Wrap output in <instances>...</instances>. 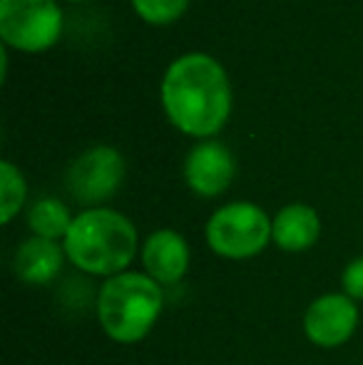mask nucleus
I'll return each instance as SVG.
<instances>
[{
	"mask_svg": "<svg viewBox=\"0 0 363 365\" xmlns=\"http://www.w3.org/2000/svg\"><path fill=\"white\" fill-rule=\"evenodd\" d=\"M160 100L177 130L207 140L227 125L232 112L227 70L207 53L180 55L162 77Z\"/></svg>",
	"mask_w": 363,
	"mask_h": 365,
	"instance_id": "1",
	"label": "nucleus"
},
{
	"mask_svg": "<svg viewBox=\"0 0 363 365\" xmlns=\"http://www.w3.org/2000/svg\"><path fill=\"white\" fill-rule=\"evenodd\" d=\"M63 246L68 261L80 271L112 279L130 271V264L140 251V239L135 224L125 214L95 207L85 209L73 219Z\"/></svg>",
	"mask_w": 363,
	"mask_h": 365,
	"instance_id": "2",
	"label": "nucleus"
},
{
	"mask_svg": "<svg viewBox=\"0 0 363 365\" xmlns=\"http://www.w3.org/2000/svg\"><path fill=\"white\" fill-rule=\"evenodd\" d=\"M165 308V291L145 271H125L105 279L97 296V321L105 336L122 346L150 336Z\"/></svg>",
	"mask_w": 363,
	"mask_h": 365,
	"instance_id": "3",
	"label": "nucleus"
},
{
	"mask_svg": "<svg viewBox=\"0 0 363 365\" xmlns=\"http://www.w3.org/2000/svg\"><path fill=\"white\" fill-rule=\"evenodd\" d=\"M204 239L222 259H254L272 244V219L254 202L224 204L209 217Z\"/></svg>",
	"mask_w": 363,
	"mask_h": 365,
	"instance_id": "4",
	"label": "nucleus"
},
{
	"mask_svg": "<svg viewBox=\"0 0 363 365\" xmlns=\"http://www.w3.org/2000/svg\"><path fill=\"white\" fill-rule=\"evenodd\" d=\"M63 33V10L55 0H0V38L10 48L40 53Z\"/></svg>",
	"mask_w": 363,
	"mask_h": 365,
	"instance_id": "5",
	"label": "nucleus"
},
{
	"mask_svg": "<svg viewBox=\"0 0 363 365\" xmlns=\"http://www.w3.org/2000/svg\"><path fill=\"white\" fill-rule=\"evenodd\" d=\"M125 179V159L115 147L95 145L70 162L65 187L75 202L88 209L100 207L120 189Z\"/></svg>",
	"mask_w": 363,
	"mask_h": 365,
	"instance_id": "6",
	"label": "nucleus"
},
{
	"mask_svg": "<svg viewBox=\"0 0 363 365\" xmlns=\"http://www.w3.org/2000/svg\"><path fill=\"white\" fill-rule=\"evenodd\" d=\"M359 328V303L341 293L314 298L304 313V333L316 348H339L354 338Z\"/></svg>",
	"mask_w": 363,
	"mask_h": 365,
	"instance_id": "7",
	"label": "nucleus"
},
{
	"mask_svg": "<svg viewBox=\"0 0 363 365\" xmlns=\"http://www.w3.org/2000/svg\"><path fill=\"white\" fill-rule=\"evenodd\" d=\"M234 174H237L234 154L217 140H202L189 149L184 159V182L204 199H214L227 192Z\"/></svg>",
	"mask_w": 363,
	"mask_h": 365,
	"instance_id": "8",
	"label": "nucleus"
},
{
	"mask_svg": "<svg viewBox=\"0 0 363 365\" xmlns=\"http://www.w3.org/2000/svg\"><path fill=\"white\" fill-rule=\"evenodd\" d=\"M142 269L160 286H175L189 269V244L175 229H157L145 239L140 251Z\"/></svg>",
	"mask_w": 363,
	"mask_h": 365,
	"instance_id": "9",
	"label": "nucleus"
},
{
	"mask_svg": "<svg viewBox=\"0 0 363 365\" xmlns=\"http://www.w3.org/2000/svg\"><path fill=\"white\" fill-rule=\"evenodd\" d=\"M65 246L58 241L30 236L15 249L13 269L20 281L28 286H48L58 279L60 269L65 264Z\"/></svg>",
	"mask_w": 363,
	"mask_h": 365,
	"instance_id": "10",
	"label": "nucleus"
},
{
	"mask_svg": "<svg viewBox=\"0 0 363 365\" xmlns=\"http://www.w3.org/2000/svg\"><path fill=\"white\" fill-rule=\"evenodd\" d=\"M321 236V217L309 204H286L272 219V241L281 251L301 254L309 251Z\"/></svg>",
	"mask_w": 363,
	"mask_h": 365,
	"instance_id": "11",
	"label": "nucleus"
},
{
	"mask_svg": "<svg viewBox=\"0 0 363 365\" xmlns=\"http://www.w3.org/2000/svg\"><path fill=\"white\" fill-rule=\"evenodd\" d=\"M73 214L60 199L43 197L28 209V226L33 236L50 241H65L70 226H73Z\"/></svg>",
	"mask_w": 363,
	"mask_h": 365,
	"instance_id": "12",
	"label": "nucleus"
},
{
	"mask_svg": "<svg viewBox=\"0 0 363 365\" xmlns=\"http://www.w3.org/2000/svg\"><path fill=\"white\" fill-rule=\"evenodd\" d=\"M25 199H28V184L23 172L13 162L3 159L0 162V221L10 224L20 214Z\"/></svg>",
	"mask_w": 363,
	"mask_h": 365,
	"instance_id": "13",
	"label": "nucleus"
},
{
	"mask_svg": "<svg viewBox=\"0 0 363 365\" xmlns=\"http://www.w3.org/2000/svg\"><path fill=\"white\" fill-rule=\"evenodd\" d=\"M189 0H132V8L145 23L167 25L175 23L177 18L187 10Z\"/></svg>",
	"mask_w": 363,
	"mask_h": 365,
	"instance_id": "14",
	"label": "nucleus"
},
{
	"mask_svg": "<svg viewBox=\"0 0 363 365\" xmlns=\"http://www.w3.org/2000/svg\"><path fill=\"white\" fill-rule=\"evenodd\" d=\"M341 289L356 303L363 301V256H356L346 264L344 274H341Z\"/></svg>",
	"mask_w": 363,
	"mask_h": 365,
	"instance_id": "15",
	"label": "nucleus"
}]
</instances>
